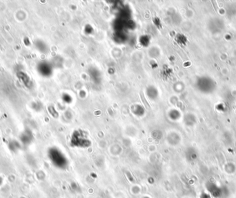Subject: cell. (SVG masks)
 <instances>
[{
  "label": "cell",
  "mask_w": 236,
  "mask_h": 198,
  "mask_svg": "<svg viewBox=\"0 0 236 198\" xmlns=\"http://www.w3.org/2000/svg\"><path fill=\"white\" fill-rule=\"evenodd\" d=\"M90 73V76L91 77L93 80H94V82H99L100 80V74L99 72L95 69H91L89 71Z\"/></svg>",
  "instance_id": "cell-2"
},
{
  "label": "cell",
  "mask_w": 236,
  "mask_h": 198,
  "mask_svg": "<svg viewBox=\"0 0 236 198\" xmlns=\"http://www.w3.org/2000/svg\"><path fill=\"white\" fill-rule=\"evenodd\" d=\"M71 143L74 146L77 147H87L90 144V141L86 138L85 134L80 130L76 131L73 133Z\"/></svg>",
  "instance_id": "cell-1"
},
{
  "label": "cell",
  "mask_w": 236,
  "mask_h": 198,
  "mask_svg": "<svg viewBox=\"0 0 236 198\" xmlns=\"http://www.w3.org/2000/svg\"><path fill=\"white\" fill-rule=\"evenodd\" d=\"M149 42H150V38L147 35H143L140 38V42L144 46H148Z\"/></svg>",
  "instance_id": "cell-3"
}]
</instances>
